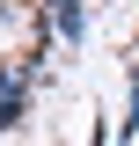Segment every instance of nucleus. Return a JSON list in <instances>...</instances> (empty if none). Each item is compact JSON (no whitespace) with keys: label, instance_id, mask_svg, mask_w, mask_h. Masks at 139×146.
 <instances>
[{"label":"nucleus","instance_id":"f257e3e1","mask_svg":"<svg viewBox=\"0 0 139 146\" xmlns=\"http://www.w3.org/2000/svg\"><path fill=\"white\" fill-rule=\"evenodd\" d=\"M44 80H51V58H44V51H15V58H0V139L29 124V102H37V88H44Z\"/></svg>","mask_w":139,"mask_h":146},{"label":"nucleus","instance_id":"f03ea898","mask_svg":"<svg viewBox=\"0 0 139 146\" xmlns=\"http://www.w3.org/2000/svg\"><path fill=\"white\" fill-rule=\"evenodd\" d=\"M37 22H44V36L66 44V51H81V44H88V0H44Z\"/></svg>","mask_w":139,"mask_h":146},{"label":"nucleus","instance_id":"7ed1b4c3","mask_svg":"<svg viewBox=\"0 0 139 146\" xmlns=\"http://www.w3.org/2000/svg\"><path fill=\"white\" fill-rule=\"evenodd\" d=\"M139 139V73L124 80V117H117V146H132Z\"/></svg>","mask_w":139,"mask_h":146},{"label":"nucleus","instance_id":"20e7f679","mask_svg":"<svg viewBox=\"0 0 139 146\" xmlns=\"http://www.w3.org/2000/svg\"><path fill=\"white\" fill-rule=\"evenodd\" d=\"M88 146H110V124H88Z\"/></svg>","mask_w":139,"mask_h":146}]
</instances>
